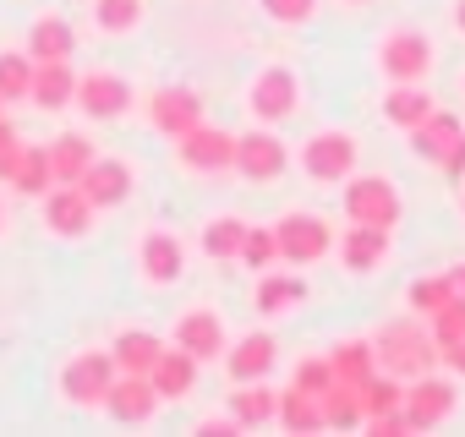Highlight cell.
<instances>
[{"label": "cell", "mask_w": 465, "mask_h": 437, "mask_svg": "<svg viewBox=\"0 0 465 437\" xmlns=\"http://www.w3.org/2000/svg\"><path fill=\"white\" fill-rule=\"evenodd\" d=\"M170 345H175V350H186V355H197V361L208 366V361H219V355H224L230 328H224V317H219L213 306H186V312L175 317V328H170Z\"/></svg>", "instance_id": "obj_11"}, {"label": "cell", "mask_w": 465, "mask_h": 437, "mask_svg": "<svg viewBox=\"0 0 465 437\" xmlns=\"http://www.w3.org/2000/svg\"><path fill=\"white\" fill-rule=\"evenodd\" d=\"M197 121H203V99H197L192 88L170 83V88H153V93H148V126H153V131H164L170 142H175V137H186Z\"/></svg>", "instance_id": "obj_16"}, {"label": "cell", "mask_w": 465, "mask_h": 437, "mask_svg": "<svg viewBox=\"0 0 465 437\" xmlns=\"http://www.w3.org/2000/svg\"><path fill=\"white\" fill-rule=\"evenodd\" d=\"M340 6H372V0H340Z\"/></svg>", "instance_id": "obj_47"}, {"label": "cell", "mask_w": 465, "mask_h": 437, "mask_svg": "<svg viewBox=\"0 0 465 437\" xmlns=\"http://www.w3.org/2000/svg\"><path fill=\"white\" fill-rule=\"evenodd\" d=\"M449 285H454V296H465V263H454V268H449Z\"/></svg>", "instance_id": "obj_45"}, {"label": "cell", "mask_w": 465, "mask_h": 437, "mask_svg": "<svg viewBox=\"0 0 465 437\" xmlns=\"http://www.w3.org/2000/svg\"><path fill=\"white\" fill-rule=\"evenodd\" d=\"M296 164H302V175L312 186H345L356 175V164H361V142L345 126H323L296 148Z\"/></svg>", "instance_id": "obj_2"}, {"label": "cell", "mask_w": 465, "mask_h": 437, "mask_svg": "<svg viewBox=\"0 0 465 437\" xmlns=\"http://www.w3.org/2000/svg\"><path fill=\"white\" fill-rule=\"evenodd\" d=\"M159 410V388L148 372H115L110 393H104V415L121 421V426H143L148 415Z\"/></svg>", "instance_id": "obj_15"}, {"label": "cell", "mask_w": 465, "mask_h": 437, "mask_svg": "<svg viewBox=\"0 0 465 437\" xmlns=\"http://www.w3.org/2000/svg\"><path fill=\"white\" fill-rule=\"evenodd\" d=\"M242 241H247V218H242V213H219V218H208L203 252H208L213 263H236V257H242Z\"/></svg>", "instance_id": "obj_31"}, {"label": "cell", "mask_w": 465, "mask_h": 437, "mask_svg": "<svg viewBox=\"0 0 465 437\" xmlns=\"http://www.w3.org/2000/svg\"><path fill=\"white\" fill-rule=\"evenodd\" d=\"M175 159L197 175H219L230 170V159H236V131H224L213 121H197L186 137H175Z\"/></svg>", "instance_id": "obj_12"}, {"label": "cell", "mask_w": 465, "mask_h": 437, "mask_svg": "<svg viewBox=\"0 0 465 437\" xmlns=\"http://www.w3.org/2000/svg\"><path fill=\"white\" fill-rule=\"evenodd\" d=\"M230 170L247 175V180H258V186H274L291 170V148H285L280 131H269L258 121L252 131H236V159H230Z\"/></svg>", "instance_id": "obj_7"}, {"label": "cell", "mask_w": 465, "mask_h": 437, "mask_svg": "<svg viewBox=\"0 0 465 437\" xmlns=\"http://www.w3.org/2000/svg\"><path fill=\"white\" fill-rule=\"evenodd\" d=\"M115 355L110 350H83L61 366V399L66 404H83V410H104V393L115 383Z\"/></svg>", "instance_id": "obj_8"}, {"label": "cell", "mask_w": 465, "mask_h": 437, "mask_svg": "<svg viewBox=\"0 0 465 437\" xmlns=\"http://www.w3.org/2000/svg\"><path fill=\"white\" fill-rule=\"evenodd\" d=\"M148 377H153V388H159V399H186V393L197 388V377H203V361L170 345V350L159 355V366H153Z\"/></svg>", "instance_id": "obj_26"}, {"label": "cell", "mask_w": 465, "mask_h": 437, "mask_svg": "<svg viewBox=\"0 0 465 437\" xmlns=\"http://www.w3.org/2000/svg\"><path fill=\"white\" fill-rule=\"evenodd\" d=\"M28 88H34V55L28 50H6L0 55V99H28Z\"/></svg>", "instance_id": "obj_36"}, {"label": "cell", "mask_w": 465, "mask_h": 437, "mask_svg": "<svg viewBox=\"0 0 465 437\" xmlns=\"http://www.w3.org/2000/svg\"><path fill=\"white\" fill-rule=\"evenodd\" d=\"M307 301V279L296 274V268H263V279H258V296H252V306L263 312V317H285V312H296Z\"/></svg>", "instance_id": "obj_23"}, {"label": "cell", "mask_w": 465, "mask_h": 437, "mask_svg": "<svg viewBox=\"0 0 465 437\" xmlns=\"http://www.w3.org/2000/svg\"><path fill=\"white\" fill-rule=\"evenodd\" d=\"M72 50H77V28L66 17H39L28 28V55L34 61H72Z\"/></svg>", "instance_id": "obj_30"}, {"label": "cell", "mask_w": 465, "mask_h": 437, "mask_svg": "<svg viewBox=\"0 0 465 437\" xmlns=\"http://www.w3.org/2000/svg\"><path fill=\"white\" fill-rule=\"evenodd\" d=\"M137 274H143V285L170 290V285L186 274V247H181V236L164 230V225H148V230L137 236Z\"/></svg>", "instance_id": "obj_9"}, {"label": "cell", "mask_w": 465, "mask_h": 437, "mask_svg": "<svg viewBox=\"0 0 465 437\" xmlns=\"http://www.w3.org/2000/svg\"><path fill=\"white\" fill-rule=\"evenodd\" d=\"M219 432H242L236 415H208V421H197V437H219Z\"/></svg>", "instance_id": "obj_44"}, {"label": "cell", "mask_w": 465, "mask_h": 437, "mask_svg": "<svg viewBox=\"0 0 465 437\" xmlns=\"http://www.w3.org/2000/svg\"><path fill=\"white\" fill-rule=\"evenodd\" d=\"M258 6H263V17L280 23V28H307V23L318 17L323 0H258Z\"/></svg>", "instance_id": "obj_38"}, {"label": "cell", "mask_w": 465, "mask_h": 437, "mask_svg": "<svg viewBox=\"0 0 465 437\" xmlns=\"http://www.w3.org/2000/svg\"><path fill=\"white\" fill-rule=\"evenodd\" d=\"M0 104H6V99H0Z\"/></svg>", "instance_id": "obj_50"}, {"label": "cell", "mask_w": 465, "mask_h": 437, "mask_svg": "<svg viewBox=\"0 0 465 437\" xmlns=\"http://www.w3.org/2000/svg\"><path fill=\"white\" fill-rule=\"evenodd\" d=\"M77 186L88 191V202H94L99 213H110V208H121V202L132 197L137 170H132L126 159H94V164H88V175H83Z\"/></svg>", "instance_id": "obj_19"}, {"label": "cell", "mask_w": 465, "mask_h": 437, "mask_svg": "<svg viewBox=\"0 0 465 437\" xmlns=\"http://www.w3.org/2000/svg\"><path fill=\"white\" fill-rule=\"evenodd\" d=\"M432 61H438L432 39H427L421 28H405V23L389 28V34L378 39V50H372V66H378L389 83H427Z\"/></svg>", "instance_id": "obj_4"}, {"label": "cell", "mask_w": 465, "mask_h": 437, "mask_svg": "<svg viewBox=\"0 0 465 437\" xmlns=\"http://www.w3.org/2000/svg\"><path fill=\"white\" fill-rule=\"evenodd\" d=\"M449 17H454V28L465 34V0H454V12H449Z\"/></svg>", "instance_id": "obj_46"}, {"label": "cell", "mask_w": 465, "mask_h": 437, "mask_svg": "<svg viewBox=\"0 0 465 437\" xmlns=\"http://www.w3.org/2000/svg\"><path fill=\"white\" fill-rule=\"evenodd\" d=\"M291 388H302V393H329L334 388V366H329V355H312V361H302L296 372H291Z\"/></svg>", "instance_id": "obj_39"}, {"label": "cell", "mask_w": 465, "mask_h": 437, "mask_svg": "<svg viewBox=\"0 0 465 437\" xmlns=\"http://www.w3.org/2000/svg\"><path fill=\"white\" fill-rule=\"evenodd\" d=\"M438 170H443L449 180H465V131H460V137L449 142V153L438 159Z\"/></svg>", "instance_id": "obj_41"}, {"label": "cell", "mask_w": 465, "mask_h": 437, "mask_svg": "<svg viewBox=\"0 0 465 437\" xmlns=\"http://www.w3.org/2000/svg\"><path fill=\"white\" fill-rule=\"evenodd\" d=\"M45 230L55 236V241H83L88 230H94V202H88V191L83 186H50L45 197Z\"/></svg>", "instance_id": "obj_14"}, {"label": "cell", "mask_w": 465, "mask_h": 437, "mask_svg": "<svg viewBox=\"0 0 465 437\" xmlns=\"http://www.w3.org/2000/svg\"><path fill=\"white\" fill-rule=\"evenodd\" d=\"M28 99L39 104V110H66L72 99H77V72H72V61H34V88H28Z\"/></svg>", "instance_id": "obj_22"}, {"label": "cell", "mask_w": 465, "mask_h": 437, "mask_svg": "<svg viewBox=\"0 0 465 437\" xmlns=\"http://www.w3.org/2000/svg\"><path fill=\"white\" fill-rule=\"evenodd\" d=\"M285 432L307 437V432H323V399L318 393H302V388H285L280 393V415H274Z\"/></svg>", "instance_id": "obj_32"}, {"label": "cell", "mask_w": 465, "mask_h": 437, "mask_svg": "<svg viewBox=\"0 0 465 437\" xmlns=\"http://www.w3.org/2000/svg\"><path fill=\"white\" fill-rule=\"evenodd\" d=\"M17 142H23V137H17V126L0 115V175H6V164H12V153H17Z\"/></svg>", "instance_id": "obj_43"}, {"label": "cell", "mask_w": 465, "mask_h": 437, "mask_svg": "<svg viewBox=\"0 0 465 437\" xmlns=\"http://www.w3.org/2000/svg\"><path fill=\"white\" fill-rule=\"evenodd\" d=\"M400 213H405V197H400V186L389 175H351L345 180V218H351V225L394 230Z\"/></svg>", "instance_id": "obj_5"}, {"label": "cell", "mask_w": 465, "mask_h": 437, "mask_svg": "<svg viewBox=\"0 0 465 437\" xmlns=\"http://www.w3.org/2000/svg\"><path fill=\"white\" fill-rule=\"evenodd\" d=\"M454 404H460V393H454V383L449 377H432V372H421V377H411L405 383V432H432V426H443L449 415H454Z\"/></svg>", "instance_id": "obj_10"}, {"label": "cell", "mask_w": 465, "mask_h": 437, "mask_svg": "<svg viewBox=\"0 0 465 437\" xmlns=\"http://www.w3.org/2000/svg\"><path fill=\"white\" fill-rule=\"evenodd\" d=\"M219 361H224V377H230V383H258V377L274 372L280 345H274V334H242V339L224 345Z\"/></svg>", "instance_id": "obj_17"}, {"label": "cell", "mask_w": 465, "mask_h": 437, "mask_svg": "<svg viewBox=\"0 0 465 437\" xmlns=\"http://www.w3.org/2000/svg\"><path fill=\"white\" fill-rule=\"evenodd\" d=\"M454 301V285H449V274H427V279H411V290H405V306L427 323L432 312H443Z\"/></svg>", "instance_id": "obj_34"}, {"label": "cell", "mask_w": 465, "mask_h": 437, "mask_svg": "<svg viewBox=\"0 0 465 437\" xmlns=\"http://www.w3.org/2000/svg\"><path fill=\"white\" fill-rule=\"evenodd\" d=\"M94 28L99 34H137L143 28V0H94Z\"/></svg>", "instance_id": "obj_35"}, {"label": "cell", "mask_w": 465, "mask_h": 437, "mask_svg": "<svg viewBox=\"0 0 465 437\" xmlns=\"http://www.w3.org/2000/svg\"><path fill=\"white\" fill-rule=\"evenodd\" d=\"M247 110H252V121H263V126H280V121H291L296 110H302V77H296V66H263L252 83H247Z\"/></svg>", "instance_id": "obj_6"}, {"label": "cell", "mask_w": 465, "mask_h": 437, "mask_svg": "<svg viewBox=\"0 0 465 437\" xmlns=\"http://www.w3.org/2000/svg\"><path fill=\"white\" fill-rule=\"evenodd\" d=\"M389 236H394V230H383V225H345L340 241H334L345 274H372V268H383V263H389Z\"/></svg>", "instance_id": "obj_18"}, {"label": "cell", "mask_w": 465, "mask_h": 437, "mask_svg": "<svg viewBox=\"0 0 465 437\" xmlns=\"http://www.w3.org/2000/svg\"><path fill=\"white\" fill-rule=\"evenodd\" d=\"M432 110H438V104H432V93H427L421 83H394V88L383 93V121H389V126H400V131L421 126Z\"/></svg>", "instance_id": "obj_27"}, {"label": "cell", "mask_w": 465, "mask_h": 437, "mask_svg": "<svg viewBox=\"0 0 465 437\" xmlns=\"http://www.w3.org/2000/svg\"><path fill=\"white\" fill-rule=\"evenodd\" d=\"M45 148H50L55 186H77V180L88 175V164L99 159V153H94V142H88L83 131H66V137H55V142H45Z\"/></svg>", "instance_id": "obj_28"}, {"label": "cell", "mask_w": 465, "mask_h": 437, "mask_svg": "<svg viewBox=\"0 0 465 437\" xmlns=\"http://www.w3.org/2000/svg\"><path fill=\"white\" fill-rule=\"evenodd\" d=\"M460 213H465V180H460Z\"/></svg>", "instance_id": "obj_48"}, {"label": "cell", "mask_w": 465, "mask_h": 437, "mask_svg": "<svg viewBox=\"0 0 465 437\" xmlns=\"http://www.w3.org/2000/svg\"><path fill=\"white\" fill-rule=\"evenodd\" d=\"M72 104H77L88 121H121V115L137 104V93H132V83H126L121 72H83Z\"/></svg>", "instance_id": "obj_13"}, {"label": "cell", "mask_w": 465, "mask_h": 437, "mask_svg": "<svg viewBox=\"0 0 465 437\" xmlns=\"http://www.w3.org/2000/svg\"><path fill=\"white\" fill-rule=\"evenodd\" d=\"M236 263H247V268H274L280 263V241H274V230H263V225H247V241H242V257Z\"/></svg>", "instance_id": "obj_37"}, {"label": "cell", "mask_w": 465, "mask_h": 437, "mask_svg": "<svg viewBox=\"0 0 465 437\" xmlns=\"http://www.w3.org/2000/svg\"><path fill=\"white\" fill-rule=\"evenodd\" d=\"M427 328H432L438 350H443V345H454V339H465V296H454L443 312H432V317H427Z\"/></svg>", "instance_id": "obj_40"}, {"label": "cell", "mask_w": 465, "mask_h": 437, "mask_svg": "<svg viewBox=\"0 0 465 437\" xmlns=\"http://www.w3.org/2000/svg\"><path fill=\"white\" fill-rule=\"evenodd\" d=\"M274 241H280V263L307 268V263H323L334 252V225L312 208H291V213H280Z\"/></svg>", "instance_id": "obj_3"}, {"label": "cell", "mask_w": 465, "mask_h": 437, "mask_svg": "<svg viewBox=\"0 0 465 437\" xmlns=\"http://www.w3.org/2000/svg\"><path fill=\"white\" fill-rule=\"evenodd\" d=\"M230 415H236L242 432L274 426V415H280V388H269L263 377H258V383H236V393H230Z\"/></svg>", "instance_id": "obj_20"}, {"label": "cell", "mask_w": 465, "mask_h": 437, "mask_svg": "<svg viewBox=\"0 0 465 437\" xmlns=\"http://www.w3.org/2000/svg\"><path fill=\"white\" fill-rule=\"evenodd\" d=\"M0 225H6V208H0Z\"/></svg>", "instance_id": "obj_49"}, {"label": "cell", "mask_w": 465, "mask_h": 437, "mask_svg": "<svg viewBox=\"0 0 465 437\" xmlns=\"http://www.w3.org/2000/svg\"><path fill=\"white\" fill-rule=\"evenodd\" d=\"M164 350H170V345H164L153 328H121V334L110 339V355H115L121 372H153Z\"/></svg>", "instance_id": "obj_24"}, {"label": "cell", "mask_w": 465, "mask_h": 437, "mask_svg": "<svg viewBox=\"0 0 465 437\" xmlns=\"http://www.w3.org/2000/svg\"><path fill=\"white\" fill-rule=\"evenodd\" d=\"M0 180H12V191H23V197H45V191L55 186V170H50V148L17 142V153H12V164H6V175H0Z\"/></svg>", "instance_id": "obj_21"}, {"label": "cell", "mask_w": 465, "mask_h": 437, "mask_svg": "<svg viewBox=\"0 0 465 437\" xmlns=\"http://www.w3.org/2000/svg\"><path fill=\"white\" fill-rule=\"evenodd\" d=\"M460 131H465V121H460L454 110H432L421 126H411V153H416V159H427V164H438Z\"/></svg>", "instance_id": "obj_25"}, {"label": "cell", "mask_w": 465, "mask_h": 437, "mask_svg": "<svg viewBox=\"0 0 465 437\" xmlns=\"http://www.w3.org/2000/svg\"><path fill=\"white\" fill-rule=\"evenodd\" d=\"M356 393H361V415H389V410L405 404V377H394V372H372ZM361 426H367V421H361Z\"/></svg>", "instance_id": "obj_33"}, {"label": "cell", "mask_w": 465, "mask_h": 437, "mask_svg": "<svg viewBox=\"0 0 465 437\" xmlns=\"http://www.w3.org/2000/svg\"><path fill=\"white\" fill-rule=\"evenodd\" d=\"M329 366H334V383L361 388V383L378 372V350H372V339H340V345L329 350Z\"/></svg>", "instance_id": "obj_29"}, {"label": "cell", "mask_w": 465, "mask_h": 437, "mask_svg": "<svg viewBox=\"0 0 465 437\" xmlns=\"http://www.w3.org/2000/svg\"><path fill=\"white\" fill-rule=\"evenodd\" d=\"M372 350H378V372H394V377H421L438 366V339L432 328H421V317H400V323H383L372 334Z\"/></svg>", "instance_id": "obj_1"}, {"label": "cell", "mask_w": 465, "mask_h": 437, "mask_svg": "<svg viewBox=\"0 0 465 437\" xmlns=\"http://www.w3.org/2000/svg\"><path fill=\"white\" fill-rule=\"evenodd\" d=\"M438 366H449V377H465V339L443 345V350H438Z\"/></svg>", "instance_id": "obj_42"}]
</instances>
